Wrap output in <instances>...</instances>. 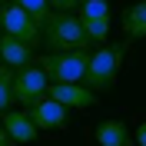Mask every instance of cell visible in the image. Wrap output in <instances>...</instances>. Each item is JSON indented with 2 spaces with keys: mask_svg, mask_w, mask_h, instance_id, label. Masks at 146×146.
I'll return each mask as SVG.
<instances>
[{
  "mask_svg": "<svg viewBox=\"0 0 146 146\" xmlns=\"http://www.w3.org/2000/svg\"><path fill=\"white\" fill-rule=\"evenodd\" d=\"M46 96L56 103H63L66 110H90L96 106V93L86 90L83 83H50L46 86Z\"/></svg>",
  "mask_w": 146,
  "mask_h": 146,
  "instance_id": "6",
  "label": "cell"
},
{
  "mask_svg": "<svg viewBox=\"0 0 146 146\" xmlns=\"http://www.w3.org/2000/svg\"><path fill=\"white\" fill-rule=\"evenodd\" d=\"M93 136L100 146H133V133L123 119H103Z\"/></svg>",
  "mask_w": 146,
  "mask_h": 146,
  "instance_id": "10",
  "label": "cell"
},
{
  "mask_svg": "<svg viewBox=\"0 0 146 146\" xmlns=\"http://www.w3.org/2000/svg\"><path fill=\"white\" fill-rule=\"evenodd\" d=\"M126 50H129V40H116V43H106L100 50H90V60H86V73H83V86L93 93H106L116 86V76H119V66L126 60Z\"/></svg>",
  "mask_w": 146,
  "mask_h": 146,
  "instance_id": "1",
  "label": "cell"
},
{
  "mask_svg": "<svg viewBox=\"0 0 146 146\" xmlns=\"http://www.w3.org/2000/svg\"><path fill=\"white\" fill-rule=\"evenodd\" d=\"M46 86H50V80H46V73L36 63H27V66H20V70H13V100L20 106L40 103L46 96Z\"/></svg>",
  "mask_w": 146,
  "mask_h": 146,
  "instance_id": "4",
  "label": "cell"
},
{
  "mask_svg": "<svg viewBox=\"0 0 146 146\" xmlns=\"http://www.w3.org/2000/svg\"><path fill=\"white\" fill-rule=\"evenodd\" d=\"M123 30H126V40H143L146 36V0L123 10Z\"/></svg>",
  "mask_w": 146,
  "mask_h": 146,
  "instance_id": "11",
  "label": "cell"
},
{
  "mask_svg": "<svg viewBox=\"0 0 146 146\" xmlns=\"http://www.w3.org/2000/svg\"><path fill=\"white\" fill-rule=\"evenodd\" d=\"M80 20H96V17H110V0H80Z\"/></svg>",
  "mask_w": 146,
  "mask_h": 146,
  "instance_id": "15",
  "label": "cell"
},
{
  "mask_svg": "<svg viewBox=\"0 0 146 146\" xmlns=\"http://www.w3.org/2000/svg\"><path fill=\"white\" fill-rule=\"evenodd\" d=\"M86 60L90 50H73V53H46L40 56V70L46 73L50 83H80L86 73Z\"/></svg>",
  "mask_w": 146,
  "mask_h": 146,
  "instance_id": "3",
  "label": "cell"
},
{
  "mask_svg": "<svg viewBox=\"0 0 146 146\" xmlns=\"http://www.w3.org/2000/svg\"><path fill=\"white\" fill-rule=\"evenodd\" d=\"M40 40H43L53 53H73V50H90V36L83 33V23L80 17H73V13H60L53 10L46 23L40 27Z\"/></svg>",
  "mask_w": 146,
  "mask_h": 146,
  "instance_id": "2",
  "label": "cell"
},
{
  "mask_svg": "<svg viewBox=\"0 0 146 146\" xmlns=\"http://www.w3.org/2000/svg\"><path fill=\"white\" fill-rule=\"evenodd\" d=\"M10 103H13V70L0 63V113L10 110Z\"/></svg>",
  "mask_w": 146,
  "mask_h": 146,
  "instance_id": "14",
  "label": "cell"
},
{
  "mask_svg": "<svg viewBox=\"0 0 146 146\" xmlns=\"http://www.w3.org/2000/svg\"><path fill=\"white\" fill-rule=\"evenodd\" d=\"M0 146H17V143H13V139L7 136V129H3V126H0Z\"/></svg>",
  "mask_w": 146,
  "mask_h": 146,
  "instance_id": "18",
  "label": "cell"
},
{
  "mask_svg": "<svg viewBox=\"0 0 146 146\" xmlns=\"http://www.w3.org/2000/svg\"><path fill=\"white\" fill-rule=\"evenodd\" d=\"M50 10H60V13H73V10L80 7V0H46Z\"/></svg>",
  "mask_w": 146,
  "mask_h": 146,
  "instance_id": "16",
  "label": "cell"
},
{
  "mask_svg": "<svg viewBox=\"0 0 146 146\" xmlns=\"http://www.w3.org/2000/svg\"><path fill=\"white\" fill-rule=\"evenodd\" d=\"M136 146H146V123L136 126Z\"/></svg>",
  "mask_w": 146,
  "mask_h": 146,
  "instance_id": "17",
  "label": "cell"
},
{
  "mask_svg": "<svg viewBox=\"0 0 146 146\" xmlns=\"http://www.w3.org/2000/svg\"><path fill=\"white\" fill-rule=\"evenodd\" d=\"M30 119H33L36 129H63L66 119H70V110L63 106V103L50 100V96H43L40 103H33V106H27Z\"/></svg>",
  "mask_w": 146,
  "mask_h": 146,
  "instance_id": "7",
  "label": "cell"
},
{
  "mask_svg": "<svg viewBox=\"0 0 146 146\" xmlns=\"http://www.w3.org/2000/svg\"><path fill=\"white\" fill-rule=\"evenodd\" d=\"M0 63L10 66V70H20V66L33 63V46H27L23 40H17V36L0 33Z\"/></svg>",
  "mask_w": 146,
  "mask_h": 146,
  "instance_id": "9",
  "label": "cell"
},
{
  "mask_svg": "<svg viewBox=\"0 0 146 146\" xmlns=\"http://www.w3.org/2000/svg\"><path fill=\"white\" fill-rule=\"evenodd\" d=\"M0 30H3L7 36L23 40L27 46H36V43H40V27H36L17 3H0Z\"/></svg>",
  "mask_w": 146,
  "mask_h": 146,
  "instance_id": "5",
  "label": "cell"
},
{
  "mask_svg": "<svg viewBox=\"0 0 146 146\" xmlns=\"http://www.w3.org/2000/svg\"><path fill=\"white\" fill-rule=\"evenodd\" d=\"M10 3H17V7H20V10H23V13H27V17L36 23V27H43V23H46V17L53 13L46 0H10Z\"/></svg>",
  "mask_w": 146,
  "mask_h": 146,
  "instance_id": "12",
  "label": "cell"
},
{
  "mask_svg": "<svg viewBox=\"0 0 146 146\" xmlns=\"http://www.w3.org/2000/svg\"><path fill=\"white\" fill-rule=\"evenodd\" d=\"M83 33L90 36V43H106L110 36V17H96V20H80Z\"/></svg>",
  "mask_w": 146,
  "mask_h": 146,
  "instance_id": "13",
  "label": "cell"
},
{
  "mask_svg": "<svg viewBox=\"0 0 146 146\" xmlns=\"http://www.w3.org/2000/svg\"><path fill=\"white\" fill-rule=\"evenodd\" d=\"M0 3H3V0H0Z\"/></svg>",
  "mask_w": 146,
  "mask_h": 146,
  "instance_id": "19",
  "label": "cell"
},
{
  "mask_svg": "<svg viewBox=\"0 0 146 146\" xmlns=\"http://www.w3.org/2000/svg\"><path fill=\"white\" fill-rule=\"evenodd\" d=\"M0 126L7 129V136L13 139V143H33L36 136H40V129L33 126V119H30L27 110H3V123Z\"/></svg>",
  "mask_w": 146,
  "mask_h": 146,
  "instance_id": "8",
  "label": "cell"
}]
</instances>
